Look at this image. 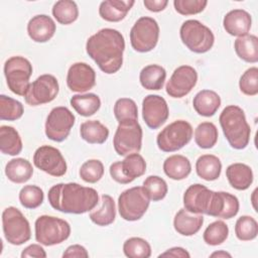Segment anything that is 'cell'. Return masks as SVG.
<instances>
[{"mask_svg":"<svg viewBox=\"0 0 258 258\" xmlns=\"http://www.w3.org/2000/svg\"><path fill=\"white\" fill-rule=\"evenodd\" d=\"M58 91L59 85L54 76L48 74L41 75L29 85L24 100L29 106L43 105L53 101Z\"/></svg>","mask_w":258,"mask_h":258,"instance_id":"obj_12","label":"cell"},{"mask_svg":"<svg viewBox=\"0 0 258 258\" xmlns=\"http://www.w3.org/2000/svg\"><path fill=\"white\" fill-rule=\"evenodd\" d=\"M237 55L246 62L258 61V38L254 34H246L238 37L234 42Z\"/></svg>","mask_w":258,"mask_h":258,"instance_id":"obj_30","label":"cell"},{"mask_svg":"<svg viewBox=\"0 0 258 258\" xmlns=\"http://www.w3.org/2000/svg\"><path fill=\"white\" fill-rule=\"evenodd\" d=\"M213 190L209 189L206 185L195 183L189 185L183 194L184 209L192 214H206L208 213Z\"/></svg>","mask_w":258,"mask_h":258,"instance_id":"obj_18","label":"cell"},{"mask_svg":"<svg viewBox=\"0 0 258 258\" xmlns=\"http://www.w3.org/2000/svg\"><path fill=\"white\" fill-rule=\"evenodd\" d=\"M0 150L3 154L15 156L22 150V140L16 129L11 126L0 127Z\"/></svg>","mask_w":258,"mask_h":258,"instance_id":"obj_33","label":"cell"},{"mask_svg":"<svg viewBox=\"0 0 258 258\" xmlns=\"http://www.w3.org/2000/svg\"><path fill=\"white\" fill-rule=\"evenodd\" d=\"M81 178L89 183H96L104 175V165L99 159H89L80 168Z\"/></svg>","mask_w":258,"mask_h":258,"instance_id":"obj_45","label":"cell"},{"mask_svg":"<svg viewBox=\"0 0 258 258\" xmlns=\"http://www.w3.org/2000/svg\"><path fill=\"white\" fill-rule=\"evenodd\" d=\"M143 187L147 191L150 201L158 202L165 198L168 187L166 181L157 175H149L143 181Z\"/></svg>","mask_w":258,"mask_h":258,"instance_id":"obj_44","label":"cell"},{"mask_svg":"<svg viewBox=\"0 0 258 258\" xmlns=\"http://www.w3.org/2000/svg\"><path fill=\"white\" fill-rule=\"evenodd\" d=\"M42 189L34 184L24 185L19 191V202L26 209H36L43 203Z\"/></svg>","mask_w":258,"mask_h":258,"instance_id":"obj_43","label":"cell"},{"mask_svg":"<svg viewBox=\"0 0 258 258\" xmlns=\"http://www.w3.org/2000/svg\"><path fill=\"white\" fill-rule=\"evenodd\" d=\"M158 38L159 26L152 17H140L130 30L131 45L138 52H148L155 48Z\"/></svg>","mask_w":258,"mask_h":258,"instance_id":"obj_10","label":"cell"},{"mask_svg":"<svg viewBox=\"0 0 258 258\" xmlns=\"http://www.w3.org/2000/svg\"><path fill=\"white\" fill-rule=\"evenodd\" d=\"M142 128L138 121L119 124L113 138V145L117 154L126 156L131 153H138L142 146Z\"/></svg>","mask_w":258,"mask_h":258,"instance_id":"obj_11","label":"cell"},{"mask_svg":"<svg viewBox=\"0 0 258 258\" xmlns=\"http://www.w3.org/2000/svg\"><path fill=\"white\" fill-rule=\"evenodd\" d=\"M134 3L133 0H105L99 6V14L106 21L118 22L125 18Z\"/></svg>","mask_w":258,"mask_h":258,"instance_id":"obj_23","label":"cell"},{"mask_svg":"<svg viewBox=\"0 0 258 258\" xmlns=\"http://www.w3.org/2000/svg\"><path fill=\"white\" fill-rule=\"evenodd\" d=\"M198 82V73L190 66H180L169 78L165 90L171 98H182L189 94Z\"/></svg>","mask_w":258,"mask_h":258,"instance_id":"obj_15","label":"cell"},{"mask_svg":"<svg viewBox=\"0 0 258 258\" xmlns=\"http://www.w3.org/2000/svg\"><path fill=\"white\" fill-rule=\"evenodd\" d=\"M123 252L129 258H149L151 256V247L145 239L131 237L124 242Z\"/></svg>","mask_w":258,"mask_h":258,"instance_id":"obj_39","label":"cell"},{"mask_svg":"<svg viewBox=\"0 0 258 258\" xmlns=\"http://www.w3.org/2000/svg\"><path fill=\"white\" fill-rule=\"evenodd\" d=\"M239 208L236 196L226 191H214L207 215L229 220L238 214Z\"/></svg>","mask_w":258,"mask_h":258,"instance_id":"obj_19","label":"cell"},{"mask_svg":"<svg viewBox=\"0 0 258 258\" xmlns=\"http://www.w3.org/2000/svg\"><path fill=\"white\" fill-rule=\"evenodd\" d=\"M228 236V225L223 221H215L206 228L203 238L206 244L210 246H218L224 243L227 240Z\"/></svg>","mask_w":258,"mask_h":258,"instance_id":"obj_40","label":"cell"},{"mask_svg":"<svg viewBox=\"0 0 258 258\" xmlns=\"http://www.w3.org/2000/svg\"><path fill=\"white\" fill-rule=\"evenodd\" d=\"M226 176L229 183L238 190H245L253 182V171L245 163H232L226 169Z\"/></svg>","mask_w":258,"mask_h":258,"instance_id":"obj_24","label":"cell"},{"mask_svg":"<svg viewBox=\"0 0 258 258\" xmlns=\"http://www.w3.org/2000/svg\"><path fill=\"white\" fill-rule=\"evenodd\" d=\"M80 134L90 144H103L109 137V129L98 120H88L81 124Z\"/></svg>","mask_w":258,"mask_h":258,"instance_id":"obj_32","label":"cell"},{"mask_svg":"<svg viewBox=\"0 0 258 258\" xmlns=\"http://www.w3.org/2000/svg\"><path fill=\"white\" fill-rule=\"evenodd\" d=\"M256 191H257V189H255V190L253 191V194H252V204H253V207H254L255 210H256V205H255V196H256Z\"/></svg>","mask_w":258,"mask_h":258,"instance_id":"obj_53","label":"cell"},{"mask_svg":"<svg viewBox=\"0 0 258 258\" xmlns=\"http://www.w3.org/2000/svg\"><path fill=\"white\" fill-rule=\"evenodd\" d=\"M56 26L53 19L45 14L33 16L27 24V33L35 42L48 41L55 32Z\"/></svg>","mask_w":258,"mask_h":258,"instance_id":"obj_20","label":"cell"},{"mask_svg":"<svg viewBox=\"0 0 258 258\" xmlns=\"http://www.w3.org/2000/svg\"><path fill=\"white\" fill-rule=\"evenodd\" d=\"M208 4L206 0H174L173 5L176 12L181 15H194L204 11Z\"/></svg>","mask_w":258,"mask_h":258,"instance_id":"obj_47","label":"cell"},{"mask_svg":"<svg viewBox=\"0 0 258 258\" xmlns=\"http://www.w3.org/2000/svg\"><path fill=\"white\" fill-rule=\"evenodd\" d=\"M220 125L231 147L244 149L250 140L251 128L244 111L236 105H229L220 114Z\"/></svg>","mask_w":258,"mask_h":258,"instance_id":"obj_3","label":"cell"},{"mask_svg":"<svg viewBox=\"0 0 258 258\" xmlns=\"http://www.w3.org/2000/svg\"><path fill=\"white\" fill-rule=\"evenodd\" d=\"M47 199L54 210L76 215L91 212L99 203V196L95 188L83 186L77 182L57 183L51 186Z\"/></svg>","mask_w":258,"mask_h":258,"instance_id":"obj_2","label":"cell"},{"mask_svg":"<svg viewBox=\"0 0 258 258\" xmlns=\"http://www.w3.org/2000/svg\"><path fill=\"white\" fill-rule=\"evenodd\" d=\"M169 110L164 98L158 95H147L142 101V118L150 129H157L165 123Z\"/></svg>","mask_w":258,"mask_h":258,"instance_id":"obj_16","label":"cell"},{"mask_svg":"<svg viewBox=\"0 0 258 258\" xmlns=\"http://www.w3.org/2000/svg\"><path fill=\"white\" fill-rule=\"evenodd\" d=\"M62 257H78V258H88L89 257V253L86 250V248L82 245L79 244H75V245H71L67 248V250L63 252Z\"/></svg>","mask_w":258,"mask_h":258,"instance_id":"obj_49","label":"cell"},{"mask_svg":"<svg viewBox=\"0 0 258 258\" xmlns=\"http://www.w3.org/2000/svg\"><path fill=\"white\" fill-rule=\"evenodd\" d=\"M182 43L192 52L205 53L209 51L215 42L213 31L196 19L184 21L179 29Z\"/></svg>","mask_w":258,"mask_h":258,"instance_id":"obj_5","label":"cell"},{"mask_svg":"<svg viewBox=\"0 0 258 258\" xmlns=\"http://www.w3.org/2000/svg\"><path fill=\"white\" fill-rule=\"evenodd\" d=\"M204 224V217L201 214H192L185 209H180L173 219L174 230L182 236L197 234Z\"/></svg>","mask_w":258,"mask_h":258,"instance_id":"obj_22","label":"cell"},{"mask_svg":"<svg viewBox=\"0 0 258 258\" xmlns=\"http://www.w3.org/2000/svg\"><path fill=\"white\" fill-rule=\"evenodd\" d=\"M222 163L219 157L213 154H204L196 162L197 174L207 181L216 180L220 177Z\"/></svg>","mask_w":258,"mask_h":258,"instance_id":"obj_29","label":"cell"},{"mask_svg":"<svg viewBox=\"0 0 258 258\" xmlns=\"http://www.w3.org/2000/svg\"><path fill=\"white\" fill-rule=\"evenodd\" d=\"M70 103L75 111L84 117L94 115L101 107V100L99 96L93 93L74 95L71 98Z\"/></svg>","mask_w":258,"mask_h":258,"instance_id":"obj_34","label":"cell"},{"mask_svg":"<svg viewBox=\"0 0 258 258\" xmlns=\"http://www.w3.org/2000/svg\"><path fill=\"white\" fill-rule=\"evenodd\" d=\"M75 115L67 107L53 108L45 121V135L48 139L61 142L68 138L75 124Z\"/></svg>","mask_w":258,"mask_h":258,"instance_id":"obj_13","label":"cell"},{"mask_svg":"<svg viewBox=\"0 0 258 258\" xmlns=\"http://www.w3.org/2000/svg\"><path fill=\"white\" fill-rule=\"evenodd\" d=\"M164 173L173 180L186 178L191 171V164L187 157L180 154H173L163 162Z\"/></svg>","mask_w":258,"mask_h":258,"instance_id":"obj_26","label":"cell"},{"mask_svg":"<svg viewBox=\"0 0 258 258\" xmlns=\"http://www.w3.org/2000/svg\"><path fill=\"white\" fill-rule=\"evenodd\" d=\"M251 15L243 9H234L229 11L223 19V26L226 32L233 36H243L248 34L251 29Z\"/></svg>","mask_w":258,"mask_h":258,"instance_id":"obj_21","label":"cell"},{"mask_svg":"<svg viewBox=\"0 0 258 258\" xmlns=\"http://www.w3.org/2000/svg\"><path fill=\"white\" fill-rule=\"evenodd\" d=\"M159 257H174V258L179 257V258H189V257H190V255H189V253H188L185 249H183V248H181V247H172V248H170V249L166 250L165 252L161 253V254L159 255Z\"/></svg>","mask_w":258,"mask_h":258,"instance_id":"obj_51","label":"cell"},{"mask_svg":"<svg viewBox=\"0 0 258 258\" xmlns=\"http://www.w3.org/2000/svg\"><path fill=\"white\" fill-rule=\"evenodd\" d=\"M4 75L8 89L12 93L24 97L30 85L29 79L32 75V64L30 61L20 55L11 56L4 63Z\"/></svg>","mask_w":258,"mask_h":258,"instance_id":"obj_7","label":"cell"},{"mask_svg":"<svg viewBox=\"0 0 258 258\" xmlns=\"http://www.w3.org/2000/svg\"><path fill=\"white\" fill-rule=\"evenodd\" d=\"M34 229L35 240L43 246L60 244L71 235V226L67 221L47 215L36 219Z\"/></svg>","mask_w":258,"mask_h":258,"instance_id":"obj_4","label":"cell"},{"mask_svg":"<svg viewBox=\"0 0 258 258\" xmlns=\"http://www.w3.org/2000/svg\"><path fill=\"white\" fill-rule=\"evenodd\" d=\"M33 163L38 169L55 177L64 175L68 169L66 159L61 152L50 145H42L35 150Z\"/></svg>","mask_w":258,"mask_h":258,"instance_id":"obj_14","label":"cell"},{"mask_svg":"<svg viewBox=\"0 0 258 258\" xmlns=\"http://www.w3.org/2000/svg\"><path fill=\"white\" fill-rule=\"evenodd\" d=\"M192 137V127L185 120L168 124L157 135L156 143L163 152H174L185 146Z\"/></svg>","mask_w":258,"mask_h":258,"instance_id":"obj_9","label":"cell"},{"mask_svg":"<svg viewBox=\"0 0 258 258\" xmlns=\"http://www.w3.org/2000/svg\"><path fill=\"white\" fill-rule=\"evenodd\" d=\"M114 115L119 124L135 122L138 119L136 103L129 98H120L115 102Z\"/></svg>","mask_w":258,"mask_h":258,"instance_id":"obj_37","label":"cell"},{"mask_svg":"<svg viewBox=\"0 0 258 258\" xmlns=\"http://www.w3.org/2000/svg\"><path fill=\"white\" fill-rule=\"evenodd\" d=\"M52 15L58 23L69 25L78 19L79 8L75 1L59 0L52 7Z\"/></svg>","mask_w":258,"mask_h":258,"instance_id":"obj_36","label":"cell"},{"mask_svg":"<svg viewBox=\"0 0 258 258\" xmlns=\"http://www.w3.org/2000/svg\"><path fill=\"white\" fill-rule=\"evenodd\" d=\"M145 8L151 12H160L165 9L168 4L167 0H144Z\"/></svg>","mask_w":258,"mask_h":258,"instance_id":"obj_50","label":"cell"},{"mask_svg":"<svg viewBox=\"0 0 258 258\" xmlns=\"http://www.w3.org/2000/svg\"><path fill=\"white\" fill-rule=\"evenodd\" d=\"M5 174L7 178L14 183H24L31 178L33 167L25 158H13L6 164Z\"/></svg>","mask_w":258,"mask_h":258,"instance_id":"obj_27","label":"cell"},{"mask_svg":"<svg viewBox=\"0 0 258 258\" xmlns=\"http://www.w3.org/2000/svg\"><path fill=\"white\" fill-rule=\"evenodd\" d=\"M120 167L127 182L130 183L145 173L146 162L139 153H131L120 161Z\"/></svg>","mask_w":258,"mask_h":258,"instance_id":"obj_35","label":"cell"},{"mask_svg":"<svg viewBox=\"0 0 258 258\" xmlns=\"http://www.w3.org/2000/svg\"><path fill=\"white\" fill-rule=\"evenodd\" d=\"M166 79L165 70L159 64H148L139 74L141 86L146 90L158 91L162 89Z\"/></svg>","mask_w":258,"mask_h":258,"instance_id":"obj_28","label":"cell"},{"mask_svg":"<svg viewBox=\"0 0 258 258\" xmlns=\"http://www.w3.org/2000/svg\"><path fill=\"white\" fill-rule=\"evenodd\" d=\"M192 106L199 115L211 117L220 108L221 98L215 91L202 90L194 97Z\"/></svg>","mask_w":258,"mask_h":258,"instance_id":"obj_25","label":"cell"},{"mask_svg":"<svg viewBox=\"0 0 258 258\" xmlns=\"http://www.w3.org/2000/svg\"><path fill=\"white\" fill-rule=\"evenodd\" d=\"M211 257H232V255L226 251H223V250H220V251H216L214 253H212L210 255Z\"/></svg>","mask_w":258,"mask_h":258,"instance_id":"obj_52","label":"cell"},{"mask_svg":"<svg viewBox=\"0 0 258 258\" xmlns=\"http://www.w3.org/2000/svg\"><path fill=\"white\" fill-rule=\"evenodd\" d=\"M101 202V207L97 210H92L89 214V218L97 226L105 227L115 221L116 208L113 198L109 195H103Z\"/></svg>","mask_w":258,"mask_h":258,"instance_id":"obj_31","label":"cell"},{"mask_svg":"<svg viewBox=\"0 0 258 258\" xmlns=\"http://www.w3.org/2000/svg\"><path fill=\"white\" fill-rule=\"evenodd\" d=\"M2 227L4 237L11 245H22L31 237L28 220L15 207H8L3 211Z\"/></svg>","mask_w":258,"mask_h":258,"instance_id":"obj_8","label":"cell"},{"mask_svg":"<svg viewBox=\"0 0 258 258\" xmlns=\"http://www.w3.org/2000/svg\"><path fill=\"white\" fill-rule=\"evenodd\" d=\"M218 129L212 122H203L195 130V141L203 149L214 147L218 141Z\"/></svg>","mask_w":258,"mask_h":258,"instance_id":"obj_38","label":"cell"},{"mask_svg":"<svg viewBox=\"0 0 258 258\" xmlns=\"http://www.w3.org/2000/svg\"><path fill=\"white\" fill-rule=\"evenodd\" d=\"M125 40L114 28H103L91 35L86 42V51L105 74L117 73L123 63Z\"/></svg>","mask_w":258,"mask_h":258,"instance_id":"obj_1","label":"cell"},{"mask_svg":"<svg viewBox=\"0 0 258 258\" xmlns=\"http://www.w3.org/2000/svg\"><path fill=\"white\" fill-rule=\"evenodd\" d=\"M150 198L142 186H133L124 190L118 198V211L125 221L140 220L146 213Z\"/></svg>","mask_w":258,"mask_h":258,"instance_id":"obj_6","label":"cell"},{"mask_svg":"<svg viewBox=\"0 0 258 258\" xmlns=\"http://www.w3.org/2000/svg\"><path fill=\"white\" fill-rule=\"evenodd\" d=\"M240 91L247 96L258 94V69L252 67L245 71L239 81Z\"/></svg>","mask_w":258,"mask_h":258,"instance_id":"obj_46","label":"cell"},{"mask_svg":"<svg viewBox=\"0 0 258 258\" xmlns=\"http://www.w3.org/2000/svg\"><path fill=\"white\" fill-rule=\"evenodd\" d=\"M67 85L73 92L85 93L96 85V73L86 62H75L68 71Z\"/></svg>","mask_w":258,"mask_h":258,"instance_id":"obj_17","label":"cell"},{"mask_svg":"<svg viewBox=\"0 0 258 258\" xmlns=\"http://www.w3.org/2000/svg\"><path fill=\"white\" fill-rule=\"evenodd\" d=\"M24 113L23 105L8 96H0V119L7 121H15L22 117Z\"/></svg>","mask_w":258,"mask_h":258,"instance_id":"obj_41","label":"cell"},{"mask_svg":"<svg viewBox=\"0 0 258 258\" xmlns=\"http://www.w3.org/2000/svg\"><path fill=\"white\" fill-rule=\"evenodd\" d=\"M236 237L241 241H251L257 237L258 224L251 216H241L235 224Z\"/></svg>","mask_w":258,"mask_h":258,"instance_id":"obj_42","label":"cell"},{"mask_svg":"<svg viewBox=\"0 0 258 258\" xmlns=\"http://www.w3.org/2000/svg\"><path fill=\"white\" fill-rule=\"evenodd\" d=\"M21 257H37V258H45L46 252L39 244H31L24 248L21 252Z\"/></svg>","mask_w":258,"mask_h":258,"instance_id":"obj_48","label":"cell"}]
</instances>
